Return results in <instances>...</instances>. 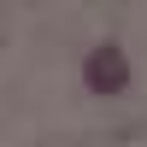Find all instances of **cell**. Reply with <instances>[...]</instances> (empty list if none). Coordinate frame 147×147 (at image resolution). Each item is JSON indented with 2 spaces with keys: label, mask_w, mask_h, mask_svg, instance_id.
<instances>
[{
  "label": "cell",
  "mask_w": 147,
  "mask_h": 147,
  "mask_svg": "<svg viewBox=\"0 0 147 147\" xmlns=\"http://www.w3.org/2000/svg\"><path fill=\"white\" fill-rule=\"evenodd\" d=\"M82 82H88V94H124V88H129V53H124L118 41L88 47V59H82Z\"/></svg>",
  "instance_id": "1"
}]
</instances>
